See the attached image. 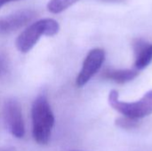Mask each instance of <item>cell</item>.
<instances>
[{"mask_svg":"<svg viewBox=\"0 0 152 151\" xmlns=\"http://www.w3.org/2000/svg\"><path fill=\"white\" fill-rule=\"evenodd\" d=\"M32 134L35 142L40 145L49 142L55 118L45 96H38L31 108Z\"/></svg>","mask_w":152,"mask_h":151,"instance_id":"cell-1","label":"cell"},{"mask_svg":"<svg viewBox=\"0 0 152 151\" xmlns=\"http://www.w3.org/2000/svg\"><path fill=\"white\" fill-rule=\"evenodd\" d=\"M60 30L59 23L49 18L38 20L28 26L16 38L15 45L19 52L28 53L38 42L42 36H53Z\"/></svg>","mask_w":152,"mask_h":151,"instance_id":"cell-2","label":"cell"},{"mask_svg":"<svg viewBox=\"0 0 152 151\" xmlns=\"http://www.w3.org/2000/svg\"><path fill=\"white\" fill-rule=\"evenodd\" d=\"M109 103L124 117L139 120L152 114V90L146 93L142 99L134 102L119 101L118 93L112 90L109 94Z\"/></svg>","mask_w":152,"mask_h":151,"instance_id":"cell-3","label":"cell"},{"mask_svg":"<svg viewBox=\"0 0 152 151\" xmlns=\"http://www.w3.org/2000/svg\"><path fill=\"white\" fill-rule=\"evenodd\" d=\"M3 117L6 130L17 139L23 138L25 135V125L21 107L16 99L9 98L4 101Z\"/></svg>","mask_w":152,"mask_h":151,"instance_id":"cell-4","label":"cell"},{"mask_svg":"<svg viewBox=\"0 0 152 151\" xmlns=\"http://www.w3.org/2000/svg\"><path fill=\"white\" fill-rule=\"evenodd\" d=\"M105 61V51L102 48L92 49L86 55L80 72L78 73L76 85L82 87L100 70Z\"/></svg>","mask_w":152,"mask_h":151,"instance_id":"cell-5","label":"cell"},{"mask_svg":"<svg viewBox=\"0 0 152 151\" xmlns=\"http://www.w3.org/2000/svg\"><path fill=\"white\" fill-rule=\"evenodd\" d=\"M37 12L34 10L23 9L0 18V36L11 34L28 24Z\"/></svg>","mask_w":152,"mask_h":151,"instance_id":"cell-6","label":"cell"},{"mask_svg":"<svg viewBox=\"0 0 152 151\" xmlns=\"http://www.w3.org/2000/svg\"><path fill=\"white\" fill-rule=\"evenodd\" d=\"M135 53L134 66L137 69L147 68L152 61V44L138 39L134 44Z\"/></svg>","mask_w":152,"mask_h":151,"instance_id":"cell-7","label":"cell"},{"mask_svg":"<svg viewBox=\"0 0 152 151\" xmlns=\"http://www.w3.org/2000/svg\"><path fill=\"white\" fill-rule=\"evenodd\" d=\"M139 75V72L133 69H105L102 77L104 79L114 81L118 84H126L127 82H130L134 80L137 76Z\"/></svg>","mask_w":152,"mask_h":151,"instance_id":"cell-8","label":"cell"},{"mask_svg":"<svg viewBox=\"0 0 152 151\" xmlns=\"http://www.w3.org/2000/svg\"><path fill=\"white\" fill-rule=\"evenodd\" d=\"M79 1L81 0H50L47 4V9L52 13H60ZM99 1L106 2V3H116V4L126 2V0H99Z\"/></svg>","mask_w":152,"mask_h":151,"instance_id":"cell-9","label":"cell"},{"mask_svg":"<svg viewBox=\"0 0 152 151\" xmlns=\"http://www.w3.org/2000/svg\"><path fill=\"white\" fill-rule=\"evenodd\" d=\"M116 125L123 129H134L140 125V122L138 119H134L127 117H122L116 120Z\"/></svg>","mask_w":152,"mask_h":151,"instance_id":"cell-10","label":"cell"},{"mask_svg":"<svg viewBox=\"0 0 152 151\" xmlns=\"http://www.w3.org/2000/svg\"><path fill=\"white\" fill-rule=\"evenodd\" d=\"M9 68V61L7 56L3 52H0V77L4 76L8 71Z\"/></svg>","mask_w":152,"mask_h":151,"instance_id":"cell-11","label":"cell"},{"mask_svg":"<svg viewBox=\"0 0 152 151\" xmlns=\"http://www.w3.org/2000/svg\"><path fill=\"white\" fill-rule=\"evenodd\" d=\"M15 1H20V0H0V7L4 5V4H8L10 2H15Z\"/></svg>","mask_w":152,"mask_h":151,"instance_id":"cell-12","label":"cell"},{"mask_svg":"<svg viewBox=\"0 0 152 151\" xmlns=\"http://www.w3.org/2000/svg\"><path fill=\"white\" fill-rule=\"evenodd\" d=\"M72 151H76V150H72Z\"/></svg>","mask_w":152,"mask_h":151,"instance_id":"cell-13","label":"cell"}]
</instances>
